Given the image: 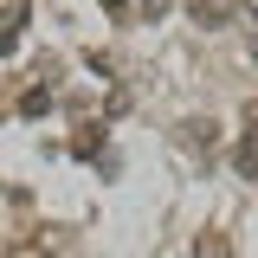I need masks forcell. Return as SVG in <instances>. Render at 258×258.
<instances>
[{
  "label": "cell",
  "mask_w": 258,
  "mask_h": 258,
  "mask_svg": "<svg viewBox=\"0 0 258 258\" xmlns=\"http://www.w3.org/2000/svg\"><path fill=\"white\" fill-rule=\"evenodd\" d=\"M252 52H258V39H252Z\"/></svg>",
  "instance_id": "cell-2"
},
{
  "label": "cell",
  "mask_w": 258,
  "mask_h": 258,
  "mask_svg": "<svg viewBox=\"0 0 258 258\" xmlns=\"http://www.w3.org/2000/svg\"><path fill=\"white\" fill-rule=\"evenodd\" d=\"M103 7H123V0H103Z\"/></svg>",
  "instance_id": "cell-1"
}]
</instances>
